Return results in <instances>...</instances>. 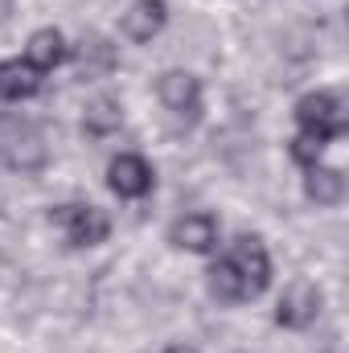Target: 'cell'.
Returning a JSON list of instances; mask_svg holds the SVG:
<instances>
[{
    "label": "cell",
    "mask_w": 349,
    "mask_h": 353,
    "mask_svg": "<svg viewBox=\"0 0 349 353\" xmlns=\"http://www.w3.org/2000/svg\"><path fill=\"white\" fill-rule=\"evenodd\" d=\"M119 123H123V107H119V99H107V94L94 99L83 115L87 136H111V132H119Z\"/></svg>",
    "instance_id": "9a60e30c"
},
{
    "label": "cell",
    "mask_w": 349,
    "mask_h": 353,
    "mask_svg": "<svg viewBox=\"0 0 349 353\" xmlns=\"http://www.w3.org/2000/svg\"><path fill=\"white\" fill-rule=\"evenodd\" d=\"M66 37L54 29V25H46V29H33L29 33V41H25V62L37 70V74H50L54 66H62L66 62Z\"/></svg>",
    "instance_id": "30bf717a"
},
{
    "label": "cell",
    "mask_w": 349,
    "mask_h": 353,
    "mask_svg": "<svg viewBox=\"0 0 349 353\" xmlns=\"http://www.w3.org/2000/svg\"><path fill=\"white\" fill-rule=\"evenodd\" d=\"M157 99L165 103V111H173L177 119H197L201 115V79L193 74V70H165L161 79H157Z\"/></svg>",
    "instance_id": "8992f818"
},
{
    "label": "cell",
    "mask_w": 349,
    "mask_h": 353,
    "mask_svg": "<svg viewBox=\"0 0 349 353\" xmlns=\"http://www.w3.org/2000/svg\"><path fill=\"white\" fill-rule=\"evenodd\" d=\"M37 90H41V74L25 58L0 62V103H21V99H33Z\"/></svg>",
    "instance_id": "8fae6325"
},
{
    "label": "cell",
    "mask_w": 349,
    "mask_h": 353,
    "mask_svg": "<svg viewBox=\"0 0 349 353\" xmlns=\"http://www.w3.org/2000/svg\"><path fill=\"white\" fill-rule=\"evenodd\" d=\"M321 308H325V296H321V288H317L312 279H292V283L283 288V296H279L275 325H283V329H296V333H300V329L317 325Z\"/></svg>",
    "instance_id": "5b68a950"
},
{
    "label": "cell",
    "mask_w": 349,
    "mask_h": 353,
    "mask_svg": "<svg viewBox=\"0 0 349 353\" xmlns=\"http://www.w3.org/2000/svg\"><path fill=\"white\" fill-rule=\"evenodd\" d=\"M165 25H169V4L165 0H132L128 12L119 17V33L132 46H148Z\"/></svg>",
    "instance_id": "9c48e42d"
},
{
    "label": "cell",
    "mask_w": 349,
    "mask_h": 353,
    "mask_svg": "<svg viewBox=\"0 0 349 353\" xmlns=\"http://www.w3.org/2000/svg\"><path fill=\"white\" fill-rule=\"evenodd\" d=\"M50 165L46 132L25 115H0V169L8 173H41Z\"/></svg>",
    "instance_id": "6da1fadb"
},
{
    "label": "cell",
    "mask_w": 349,
    "mask_h": 353,
    "mask_svg": "<svg viewBox=\"0 0 349 353\" xmlns=\"http://www.w3.org/2000/svg\"><path fill=\"white\" fill-rule=\"evenodd\" d=\"M206 288H210V296H214L218 304H243V300H251L247 288H243V279H239V271L230 267V259H218V263L210 267Z\"/></svg>",
    "instance_id": "5bb4252c"
},
{
    "label": "cell",
    "mask_w": 349,
    "mask_h": 353,
    "mask_svg": "<svg viewBox=\"0 0 349 353\" xmlns=\"http://www.w3.org/2000/svg\"><path fill=\"white\" fill-rule=\"evenodd\" d=\"M296 123L304 136H317V140H337L346 132V103L337 90H308L296 99Z\"/></svg>",
    "instance_id": "7a4b0ae2"
},
{
    "label": "cell",
    "mask_w": 349,
    "mask_h": 353,
    "mask_svg": "<svg viewBox=\"0 0 349 353\" xmlns=\"http://www.w3.org/2000/svg\"><path fill=\"white\" fill-rule=\"evenodd\" d=\"M115 66V46L107 41V37H99V33H87L83 41H79V74L83 79H99V74H107Z\"/></svg>",
    "instance_id": "4fadbf2b"
},
{
    "label": "cell",
    "mask_w": 349,
    "mask_h": 353,
    "mask_svg": "<svg viewBox=\"0 0 349 353\" xmlns=\"http://www.w3.org/2000/svg\"><path fill=\"white\" fill-rule=\"evenodd\" d=\"M288 152H292V161H296L300 169H312V165H321L325 140H317V136H304V132H300V136L292 140V148H288Z\"/></svg>",
    "instance_id": "2e32d148"
},
{
    "label": "cell",
    "mask_w": 349,
    "mask_h": 353,
    "mask_svg": "<svg viewBox=\"0 0 349 353\" xmlns=\"http://www.w3.org/2000/svg\"><path fill=\"white\" fill-rule=\"evenodd\" d=\"M169 243L177 251H189V255H214L218 251V218L214 214H185L169 226Z\"/></svg>",
    "instance_id": "ba28073f"
},
{
    "label": "cell",
    "mask_w": 349,
    "mask_h": 353,
    "mask_svg": "<svg viewBox=\"0 0 349 353\" xmlns=\"http://www.w3.org/2000/svg\"><path fill=\"white\" fill-rule=\"evenodd\" d=\"M165 353H197V350H193V345H169Z\"/></svg>",
    "instance_id": "e0dca14e"
},
{
    "label": "cell",
    "mask_w": 349,
    "mask_h": 353,
    "mask_svg": "<svg viewBox=\"0 0 349 353\" xmlns=\"http://www.w3.org/2000/svg\"><path fill=\"white\" fill-rule=\"evenodd\" d=\"M152 185H157V173H152V165H148L140 152H119V157L107 165V189H111L115 197H123V201L148 197Z\"/></svg>",
    "instance_id": "52a82bcc"
},
{
    "label": "cell",
    "mask_w": 349,
    "mask_h": 353,
    "mask_svg": "<svg viewBox=\"0 0 349 353\" xmlns=\"http://www.w3.org/2000/svg\"><path fill=\"white\" fill-rule=\"evenodd\" d=\"M50 222L66 234L70 247H99L107 243L111 234V218L99 210V205H87V201H66V205H54L50 210Z\"/></svg>",
    "instance_id": "3957f363"
},
{
    "label": "cell",
    "mask_w": 349,
    "mask_h": 353,
    "mask_svg": "<svg viewBox=\"0 0 349 353\" xmlns=\"http://www.w3.org/2000/svg\"><path fill=\"white\" fill-rule=\"evenodd\" d=\"M230 267L239 271V279H243V288H247V296L255 300L267 292V283H271V255H267V247H263L259 234H239L235 243H230Z\"/></svg>",
    "instance_id": "277c9868"
},
{
    "label": "cell",
    "mask_w": 349,
    "mask_h": 353,
    "mask_svg": "<svg viewBox=\"0 0 349 353\" xmlns=\"http://www.w3.org/2000/svg\"><path fill=\"white\" fill-rule=\"evenodd\" d=\"M304 193L317 205H341L346 201V173L329 169V165H312V169H304Z\"/></svg>",
    "instance_id": "7c38bea8"
}]
</instances>
